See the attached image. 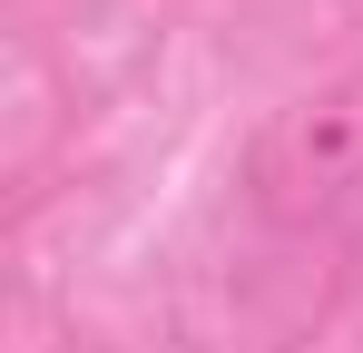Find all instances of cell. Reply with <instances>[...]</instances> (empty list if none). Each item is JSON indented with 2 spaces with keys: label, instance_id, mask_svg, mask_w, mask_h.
Here are the masks:
<instances>
[{
  "label": "cell",
  "instance_id": "6da1fadb",
  "mask_svg": "<svg viewBox=\"0 0 363 353\" xmlns=\"http://www.w3.org/2000/svg\"><path fill=\"white\" fill-rule=\"evenodd\" d=\"M354 186H363V59H344L334 79L295 89L255 128V147H245V206H255V226L304 235V226H324Z\"/></svg>",
  "mask_w": 363,
  "mask_h": 353
}]
</instances>
